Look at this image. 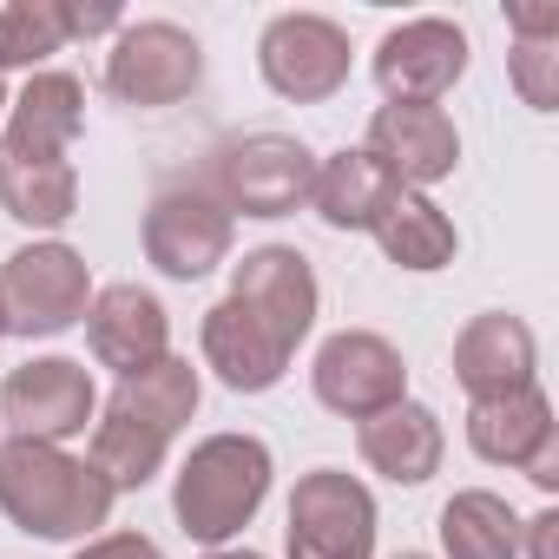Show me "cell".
<instances>
[{
    "label": "cell",
    "instance_id": "6da1fadb",
    "mask_svg": "<svg viewBox=\"0 0 559 559\" xmlns=\"http://www.w3.org/2000/svg\"><path fill=\"white\" fill-rule=\"evenodd\" d=\"M112 480L47 441H0V513L27 539H86L112 520Z\"/></svg>",
    "mask_w": 559,
    "mask_h": 559
},
{
    "label": "cell",
    "instance_id": "7a4b0ae2",
    "mask_svg": "<svg viewBox=\"0 0 559 559\" xmlns=\"http://www.w3.org/2000/svg\"><path fill=\"white\" fill-rule=\"evenodd\" d=\"M270 474L276 467H270V448L257 435H211V441H198L185 454L178 480H171V513H178L185 539H198L211 552L224 539H237L257 520V507L270 493Z\"/></svg>",
    "mask_w": 559,
    "mask_h": 559
},
{
    "label": "cell",
    "instance_id": "3957f363",
    "mask_svg": "<svg viewBox=\"0 0 559 559\" xmlns=\"http://www.w3.org/2000/svg\"><path fill=\"white\" fill-rule=\"evenodd\" d=\"M317 152L290 132H243L211 152V198L237 217H290L310 204Z\"/></svg>",
    "mask_w": 559,
    "mask_h": 559
},
{
    "label": "cell",
    "instance_id": "277c9868",
    "mask_svg": "<svg viewBox=\"0 0 559 559\" xmlns=\"http://www.w3.org/2000/svg\"><path fill=\"white\" fill-rule=\"evenodd\" d=\"M93 310V270L73 243H21L0 263V317L8 336H67Z\"/></svg>",
    "mask_w": 559,
    "mask_h": 559
},
{
    "label": "cell",
    "instance_id": "5b68a950",
    "mask_svg": "<svg viewBox=\"0 0 559 559\" xmlns=\"http://www.w3.org/2000/svg\"><path fill=\"white\" fill-rule=\"evenodd\" d=\"M284 546L290 559H376V493L343 467L304 474L284 513Z\"/></svg>",
    "mask_w": 559,
    "mask_h": 559
},
{
    "label": "cell",
    "instance_id": "8992f818",
    "mask_svg": "<svg viewBox=\"0 0 559 559\" xmlns=\"http://www.w3.org/2000/svg\"><path fill=\"white\" fill-rule=\"evenodd\" d=\"M204 80V47L178 27V21H132L119 27L112 53H106V93L126 106H178L191 99Z\"/></svg>",
    "mask_w": 559,
    "mask_h": 559
},
{
    "label": "cell",
    "instance_id": "52a82bcc",
    "mask_svg": "<svg viewBox=\"0 0 559 559\" xmlns=\"http://www.w3.org/2000/svg\"><path fill=\"white\" fill-rule=\"evenodd\" d=\"M93 415H99V389L93 369L73 356H34L0 382V421L14 428V441L67 448L73 435H86Z\"/></svg>",
    "mask_w": 559,
    "mask_h": 559
},
{
    "label": "cell",
    "instance_id": "ba28073f",
    "mask_svg": "<svg viewBox=\"0 0 559 559\" xmlns=\"http://www.w3.org/2000/svg\"><path fill=\"white\" fill-rule=\"evenodd\" d=\"M257 67L276 99L323 106L349 86V34L330 14H276L257 40Z\"/></svg>",
    "mask_w": 559,
    "mask_h": 559
},
{
    "label": "cell",
    "instance_id": "9c48e42d",
    "mask_svg": "<svg viewBox=\"0 0 559 559\" xmlns=\"http://www.w3.org/2000/svg\"><path fill=\"white\" fill-rule=\"evenodd\" d=\"M310 389L330 415L343 421H369L395 402H408V362L389 336L376 330H336L323 349H317V369H310Z\"/></svg>",
    "mask_w": 559,
    "mask_h": 559
},
{
    "label": "cell",
    "instance_id": "30bf717a",
    "mask_svg": "<svg viewBox=\"0 0 559 559\" xmlns=\"http://www.w3.org/2000/svg\"><path fill=\"white\" fill-rule=\"evenodd\" d=\"M376 86L389 93V106H435L441 93L461 86L467 73V34L454 21H402L376 40V60H369Z\"/></svg>",
    "mask_w": 559,
    "mask_h": 559
},
{
    "label": "cell",
    "instance_id": "8fae6325",
    "mask_svg": "<svg viewBox=\"0 0 559 559\" xmlns=\"http://www.w3.org/2000/svg\"><path fill=\"white\" fill-rule=\"evenodd\" d=\"M230 304H243L284 349H297L310 330H317V270L304 250L290 243H263V250H243V263H230Z\"/></svg>",
    "mask_w": 559,
    "mask_h": 559
},
{
    "label": "cell",
    "instance_id": "7c38bea8",
    "mask_svg": "<svg viewBox=\"0 0 559 559\" xmlns=\"http://www.w3.org/2000/svg\"><path fill=\"white\" fill-rule=\"evenodd\" d=\"M145 257L178 284H198L230 257V211L198 185H165L145 211Z\"/></svg>",
    "mask_w": 559,
    "mask_h": 559
},
{
    "label": "cell",
    "instance_id": "4fadbf2b",
    "mask_svg": "<svg viewBox=\"0 0 559 559\" xmlns=\"http://www.w3.org/2000/svg\"><path fill=\"white\" fill-rule=\"evenodd\" d=\"M402 191L441 185L461 165V132L441 106H382L369 119V145H362Z\"/></svg>",
    "mask_w": 559,
    "mask_h": 559
},
{
    "label": "cell",
    "instance_id": "5bb4252c",
    "mask_svg": "<svg viewBox=\"0 0 559 559\" xmlns=\"http://www.w3.org/2000/svg\"><path fill=\"white\" fill-rule=\"evenodd\" d=\"M86 343L99 356V369H112L119 382L152 369L158 356H171V317L152 290L139 284H106L93 290V310H86Z\"/></svg>",
    "mask_w": 559,
    "mask_h": 559
},
{
    "label": "cell",
    "instance_id": "9a60e30c",
    "mask_svg": "<svg viewBox=\"0 0 559 559\" xmlns=\"http://www.w3.org/2000/svg\"><path fill=\"white\" fill-rule=\"evenodd\" d=\"M533 369H539V343H533V330H526L520 317H507V310H487V317H474V323L454 336V382H461L474 402L533 389Z\"/></svg>",
    "mask_w": 559,
    "mask_h": 559
},
{
    "label": "cell",
    "instance_id": "2e32d148",
    "mask_svg": "<svg viewBox=\"0 0 559 559\" xmlns=\"http://www.w3.org/2000/svg\"><path fill=\"white\" fill-rule=\"evenodd\" d=\"M198 343H204V362L217 369V382L230 389V395H263V389H276L284 382V369H290V356L297 349H284L276 343L243 304H211L204 310V330H198Z\"/></svg>",
    "mask_w": 559,
    "mask_h": 559
},
{
    "label": "cell",
    "instance_id": "e0dca14e",
    "mask_svg": "<svg viewBox=\"0 0 559 559\" xmlns=\"http://www.w3.org/2000/svg\"><path fill=\"white\" fill-rule=\"evenodd\" d=\"M356 448H362V461H369L382 480L421 487V480L441 474L448 435H441V415H435L428 402H395V408H382V415H369V421L356 428Z\"/></svg>",
    "mask_w": 559,
    "mask_h": 559
},
{
    "label": "cell",
    "instance_id": "ac0fdd59",
    "mask_svg": "<svg viewBox=\"0 0 559 559\" xmlns=\"http://www.w3.org/2000/svg\"><path fill=\"white\" fill-rule=\"evenodd\" d=\"M80 126H86V86L73 73H34L21 86V99H8V139H0V152L67 158Z\"/></svg>",
    "mask_w": 559,
    "mask_h": 559
},
{
    "label": "cell",
    "instance_id": "d6986e66",
    "mask_svg": "<svg viewBox=\"0 0 559 559\" xmlns=\"http://www.w3.org/2000/svg\"><path fill=\"white\" fill-rule=\"evenodd\" d=\"M546 441H559V421H552V402L539 395V382L467 408V448L493 467H526Z\"/></svg>",
    "mask_w": 559,
    "mask_h": 559
},
{
    "label": "cell",
    "instance_id": "ffe728a7",
    "mask_svg": "<svg viewBox=\"0 0 559 559\" xmlns=\"http://www.w3.org/2000/svg\"><path fill=\"white\" fill-rule=\"evenodd\" d=\"M402 198V185L356 145H343V152H330L323 165H317V185H310V204H317V217L330 224V230H376L382 224V211Z\"/></svg>",
    "mask_w": 559,
    "mask_h": 559
},
{
    "label": "cell",
    "instance_id": "44dd1931",
    "mask_svg": "<svg viewBox=\"0 0 559 559\" xmlns=\"http://www.w3.org/2000/svg\"><path fill=\"white\" fill-rule=\"evenodd\" d=\"M0 211L27 230H60L80 211V171L73 158H21L0 152Z\"/></svg>",
    "mask_w": 559,
    "mask_h": 559
},
{
    "label": "cell",
    "instance_id": "7402d4cb",
    "mask_svg": "<svg viewBox=\"0 0 559 559\" xmlns=\"http://www.w3.org/2000/svg\"><path fill=\"white\" fill-rule=\"evenodd\" d=\"M198 395H204V382H198V369L185 362V356H158L152 369H139V376H126L119 389H112V402L106 408H119V415H132V421H145L152 435H165V441H178V428L198 415Z\"/></svg>",
    "mask_w": 559,
    "mask_h": 559
},
{
    "label": "cell",
    "instance_id": "603a6c76",
    "mask_svg": "<svg viewBox=\"0 0 559 559\" xmlns=\"http://www.w3.org/2000/svg\"><path fill=\"white\" fill-rule=\"evenodd\" d=\"M435 533L448 559H520V513L487 487H461L441 507Z\"/></svg>",
    "mask_w": 559,
    "mask_h": 559
},
{
    "label": "cell",
    "instance_id": "cb8c5ba5",
    "mask_svg": "<svg viewBox=\"0 0 559 559\" xmlns=\"http://www.w3.org/2000/svg\"><path fill=\"white\" fill-rule=\"evenodd\" d=\"M376 243H382V257L402 263V270H448L454 250H461L454 217H448L435 198H421V191H402V198L382 211Z\"/></svg>",
    "mask_w": 559,
    "mask_h": 559
},
{
    "label": "cell",
    "instance_id": "d4e9b609",
    "mask_svg": "<svg viewBox=\"0 0 559 559\" xmlns=\"http://www.w3.org/2000/svg\"><path fill=\"white\" fill-rule=\"evenodd\" d=\"M67 47V21L60 0H8L0 8V73L14 67H40Z\"/></svg>",
    "mask_w": 559,
    "mask_h": 559
},
{
    "label": "cell",
    "instance_id": "484cf974",
    "mask_svg": "<svg viewBox=\"0 0 559 559\" xmlns=\"http://www.w3.org/2000/svg\"><path fill=\"white\" fill-rule=\"evenodd\" d=\"M513 86L533 112L559 106V34H520L513 47Z\"/></svg>",
    "mask_w": 559,
    "mask_h": 559
},
{
    "label": "cell",
    "instance_id": "4316f807",
    "mask_svg": "<svg viewBox=\"0 0 559 559\" xmlns=\"http://www.w3.org/2000/svg\"><path fill=\"white\" fill-rule=\"evenodd\" d=\"M60 21H67V40H93V34H119V8H112V0H93V8H86V0H60Z\"/></svg>",
    "mask_w": 559,
    "mask_h": 559
},
{
    "label": "cell",
    "instance_id": "83f0119b",
    "mask_svg": "<svg viewBox=\"0 0 559 559\" xmlns=\"http://www.w3.org/2000/svg\"><path fill=\"white\" fill-rule=\"evenodd\" d=\"M73 559H165V552H158V539H145V533H99V539H86Z\"/></svg>",
    "mask_w": 559,
    "mask_h": 559
},
{
    "label": "cell",
    "instance_id": "f1b7e54d",
    "mask_svg": "<svg viewBox=\"0 0 559 559\" xmlns=\"http://www.w3.org/2000/svg\"><path fill=\"white\" fill-rule=\"evenodd\" d=\"M520 539L533 546V559H559V507H546V513L520 520Z\"/></svg>",
    "mask_w": 559,
    "mask_h": 559
},
{
    "label": "cell",
    "instance_id": "f546056e",
    "mask_svg": "<svg viewBox=\"0 0 559 559\" xmlns=\"http://www.w3.org/2000/svg\"><path fill=\"white\" fill-rule=\"evenodd\" d=\"M204 559H263V552H230V546H217V552H204Z\"/></svg>",
    "mask_w": 559,
    "mask_h": 559
},
{
    "label": "cell",
    "instance_id": "4dcf8cb0",
    "mask_svg": "<svg viewBox=\"0 0 559 559\" xmlns=\"http://www.w3.org/2000/svg\"><path fill=\"white\" fill-rule=\"evenodd\" d=\"M0 119H8V86H0Z\"/></svg>",
    "mask_w": 559,
    "mask_h": 559
},
{
    "label": "cell",
    "instance_id": "1f68e13d",
    "mask_svg": "<svg viewBox=\"0 0 559 559\" xmlns=\"http://www.w3.org/2000/svg\"><path fill=\"white\" fill-rule=\"evenodd\" d=\"M395 559H428V552H395Z\"/></svg>",
    "mask_w": 559,
    "mask_h": 559
},
{
    "label": "cell",
    "instance_id": "d6a6232c",
    "mask_svg": "<svg viewBox=\"0 0 559 559\" xmlns=\"http://www.w3.org/2000/svg\"><path fill=\"white\" fill-rule=\"evenodd\" d=\"M0 336H8V317H0Z\"/></svg>",
    "mask_w": 559,
    "mask_h": 559
}]
</instances>
